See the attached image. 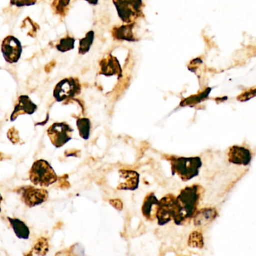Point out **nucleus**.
Returning <instances> with one entry per match:
<instances>
[{
	"label": "nucleus",
	"mask_w": 256,
	"mask_h": 256,
	"mask_svg": "<svg viewBox=\"0 0 256 256\" xmlns=\"http://www.w3.org/2000/svg\"><path fill=\"white\" fill-rule=\"evenodd\" d=\"M204 190L198 184L186 187L176 197L174 221L176 226H187L194 218Z\"/></svg>",
	"instance_id": "nucleus-1"
},
{
	"label": "nucleus",
	"mask_w": 256,
	"mask_h": 256,
	"mask_svg": "<svg viewBox=\"0 0 256 256\" xmlns=\"http://www.w3.org/2000/svg\"><path fill=\"white\" fill-rule=\"evenodd\" d=\"M172 164V172L174 175H178L182 180H191L199 174V170L202 167V158L200 157H176L172 156L169 160Z\"/></svg>",
	"instance_id": "nucleus-2"
},
{
	"label": "nucleus",
	"mask_w": 256,
	"mask_h": 256,
	"mask_svg": "<svg viewBox=\"0 0 256 256\" xmlns=\"http://www.w3.org/2000/svg\"><path fill=\"white\" fill-rule=\"evenodd\" d=\"M30 180L37 186L48 187L58 181V176L50 163L40 160L34 163L30 170Z\"/></svg>",
	"instance_id": "nucleus-3"
},
{
	"label": "nucleus",
	"mask_w": 256,
	"mask_h": 256,
	"mask_svg": "<svg viewBox=\"0 0 256 256\" xmlns=\"http://www.w3.org/2000/svg\"><path fill=\"white\" fill-rule=\"evenodd\" d=\"M113 4L124 24H134L144 17L143 0H113Z\"/></svg>",
	"instance_id": "nucleus-4"
},
{
	"label": "nucleus",
	"mask_w": 256,
	"mask_h": 256,
	"mask_svg": "<svg viewBox=\"0 0 256 256\" xmlns=\"http://www.w3.org/2000/svg\"><path fill=\"white\" fill-rule=\"evenodd\" d=\"M82 92V86L78 79L65 78L55 86L54 97L58 102L74 98Z\"/></svg>",
	"instance_id": "nucleus-5"
},
{
	"label": "nucleus",
	"mask_w": 256,
	"mask_h": 256,
	"mask_svg": "<svg viewBox=\"0 0 256 256\" xmlns=\"http://www.w3.org/2000/svg\"><path fill=\"white\" fill-rule=\"evenodd\" d=\"M74 130L66 122H56L48 130V136L56 148H62L72 139Z\"/></svg>",
	"instance_id": "nucleus-6"
},
{
	"label": "nucleus",
	"mask_w": 256,
	"mask_h": 256,
	"mask_svg": "<svg viewBox=\"0 0 256 256\" xmlns=\"http://www.w3.org/2000/svg\"><path fill=\"white\" fill-rule=\"evenodd\" d=\"M2 52L4 59L8 64H17L23 52L22 42L16 37L8 36L2 42Z\"/></svg>",
	"instance_id": "nucleus-7"
},
{
	"label": "nucleus",
	"mask_w": 256,
	"mask_h": 256,
	"mask_svg": "<svg viewBox=\"0 0 256 256\" xmlns=\"http://www.w3.org/2000/svg\"><path fill=\"white\" fill-rule=\"evenodd\" d=\"M176 197L172 194H167L160 200L157 214L158 224L160 226H164L174 220L176 212Z\"/></svg>",
	"instance_id": "nucleus-8"
},
{
	"label": "nucleus",
	"mask_w": 256,
	"mask_h": 256,
	"mask_svg": "<svg viewBox=\"0 0 256 256\" xmlns=\"http://www.w3.org/2000/svg\"><path fill=\"white\" fill-rule=\"evenodd\" d=\"M22 200L29 208H34L47 202L49 194L47 190L26 186L19 190Z\"/></svg>",
	"instance_id": "nucleus-9"
},
{
	"label": "nucleus",
	"mask_w": 256,
	"mask_h": 256,
	"mask_svg": "<svg viewBox=\"0 0 256 256\" xmlns=\"http://www.w3.org/2000/svg\"><path fill=\"white\" fill-rule=\"evenodd\" d=\"M100 74L102 76L106 77L115 76H118L119 79L122 77V70L120 62L118 58L112 54H108L104 59L102 60L100 62Z\"/></svg>",
	"instance_id": "nucleus-10"
},
{
	"label": "nucleus",
	"mask_w": 256,
	"mask_h": 256,
	"mask_svg": "<svg viewBox=\"0 0 256 256\" xmlns=\"http://www.w3.org/2000/svg\"><path fill=\"white\" fill-rule=\"evenodd\" d=\"M252 152L242 146H234L228 152V161L236 166H248L251 163Z\"/></svg>",
	"instance_id": "nucleus-11"
},
{
	"label": "nucleus",
	"mask_w": 256,
	"mask_h": 256,
	"mask_svg": "<svg viewBox=\"0 0 256 256\" xmlns=\"http://www.w3.org/2000/svg\"><path fill=\"white\" fill-rule=\"evenodd\" d=\"M38 106L32 102L28 96H22L14 107V112L11 116L12 122H14L22 114L32 115L36 112Z\"/></svg>",
	"instance_id": "nucleus-12"
},
{
	"label": "nucleus",
	"mask_w": 256,
	"mask_h": 256,
	"mask_svg": "<svg viewBox=\"0 0 256 256\" xmlns=\"http://www.w3.org/2000/svg\"><path fill=\"white\" fill-rule=\"evenodd\" d=\"M120 176L121 182L118 186V190L134 191L138 188L140 175L137 172L122 170L120 172Z\"/></svg>",
	"instance_id": "nucleus-13"
},
{
	"label": "nucleus",
	"mask_w": 256,
	"mask_h": 256,
	"mask_svg": "<svg viewBox=\"0 0 256 256\" xmlns=\"http://www.w3.org/2000/svg\"><path fill=\"white\" fill-rule=\"evenodd\" d=\"M136 23L125 24L122 26H116L112 30V36L118 41H125L128 42H137L138 38H136L134 30Z\"/></svg>",
	"instance_id": "nucleus-14"
},
{
	"label": "nucleus",
	"mask_w": 256,
	"mask_h": 256,
	"mask_svg": "<svg viewBox=\"0 0 256 256\" xmlns=\"http://www.w3.org/2000/svg\"><path fill=\"white\" fill-rule=\"evenodd\" d=\"M160 202V200L157 199L156 196L154 192L149 193L145 198L143 206H142V212L146 220L149 221H154L156 218H157Z\"/></svg>",
	"instance_id": "nucleus-15"
},
{
	"label": "nucleus",
	"mask_w": 256,
	"mask_h": 256,
	"mask_svg": "<svg viewBox=\"0 0 256 256\" xmlns=\"http://www.w3.org/2000/svg\"><path fill=\"white\" fill-rule=\"evenodd\" d=\"M218 212L214 208H204L196 212L194 217V224L196 227H204L218 217Z\"/></svg>",
	"instance_id": "nucleus-16"
},
{
	"label": "nucleus",
	"mask_w": 256,
	"mask_h": 256,
	"mask_svg": "<svg viewBox=\"0 0 256 256\" xmlns=\"http://www.w3.org/2000/svg\"><path fill=\"white\" fill-rule=\"evenodd\" d=\"M8 221L11 223L12 227L16 233V236L19 239L28 240L30 235V230L29 228L26 226V223L22 222L19 218H13L11 217H8Z\"/></svg>",
	"instance_id": "nucleus-17"
},
{
	"label": "nucleus",
	"mask_w": 256,
	"mask_h": 256,
	"mask_svg": "<svg viewBox=\"0 0 256 256\" xmlns=\"http://www.w3.org/2000/svg\"><path fill=\"white\" fill-rule=\"evenodd\" d=\"M94 40H95V32L91 30L86 34L84 38L80 40L79 43L78 53L80 55H85L90 50L91 47L94 44Z\"/></svg>",
	"instance_id": "nucleus-18"
},
{
	"label": "nucleus",
	"mask_w": 256,
	"mask_h": 256,
	"mask_svg": "<svg viewBox=\"0 0 256 256\" xmlns=\"http://www.w3.org/2000/svg\"><path fill=\"white\" fill-rule=\"evenodd\" d=\"M77 126L80 137L88 140L90 136L91 121L88 118H80L77 120Z\"/></svg>",
	"instance_id": "nucleus-19"
},
{
	"label": "nucleus",
	"mask_w": 256,
	"mask_h": 256,
	"mask_svg": "<svg viewBox=\"0 0 256 256\" xmlns=\"http://www.w3.org/2000/svg\"><path fill=\"white\" fill-rule=\"evenodd\" d=\"M70 4L71 0H54L52 8L56 14L65 17L70 10Z\"/></svg>",
	"instance_id": "nucleus-20"
},
{
	"label": "nucleus",
	"mask_w": 256,
	"mask_h": 256,
	"mask_svg": "<svg viewBox=\"0 0 256 256\" xmlns=\"http://www.w3.org/2000/svg\"><path fill=\"white\" fill-rule=\"evenodd\" d=\"M76 42V38H73V37H65V38L60 40L59 43L56 44V50L58 52H61V53H66V52L74 50Z\"/></svg>",
	"instance_id": "nucleus-21"
},
{
	"label": "nucleus",
	"mask_w": 256,
	"mask_h": 256,
	"mask_svg": "<svg viewBox=\"0 0 256 256\" xmlns=\"http://www.w3.org/2000/svg\"><path fill=\"white\" fill-rule=\"evenodd\" d=\"M188 246L192 248H202L204 247L203 235L199 232H193L188 238Z\"/></svg>",
	"instance_id": "nucleus-22"
},
{
	"label": "nucleus",
	"mask_w": 256,
	"mask_h": 256,
	"mask_svg": "<svg viewBox=\"0 0 256 256\" xmlns=\"http://www.w3.org/2000/svg\"><path fill=\"white\" fill-rule=\"evenodd\" d=\"M210 92V88H208V89H206V90L202 92V94L196 96H192L190 97V98H187L185 101L182 102L181 104H182V106H190V104H198V103L204 100L205 98H208Z\"/></svg>",
	"instance_id": "nucleus-23"
},
{
	"label": "nucleus",
	"mask_w": 256,
	"mask_h": 256,
	"mask_svg": "<svg viewBox=\"0 0 256 256\" xmlns=\"http://www.w3.org/2000/svg\"><path fill=\"white\" fill-rule=\"evenodd\" d=\"M11 5L18 8L22 7H29L35 6L38 0H10Z\"/></svg>",
	"instance_id": "nucleus-24"
},
{
	"label": "nucleus",
	"mask_w": 256,
	"mask_h": 256,
	"mask_svg": "<svg viewBox=\"0 0 256 256\" xmlns=\"http://www.w3.org/2000/svg\"><path fill=\"white\" fill-rule=\"evenodd\" d=\"M256 96V89L251 90L247 91V92H244L242 95L238 96V100L240 102H246L248 100H251V98H254Z\"/></svg>",
	"instance_id": "nucleus-25"
},
{
	"label": "nucleus",
	"mask_w": 256,
	"mask_h": 256,
	"mask_svg": "<svg viewBox=\"0 0 256 256\" xmlns=\"http://www.w3.org/2000/svg\"><path fill=\"white\" fill-rule=\"evenodd\" d=\"M84 1L92 6H97L98 4V0H84Z\"/></svg>",
	"instance_id": "nucleus-26"
}]
</instances>
